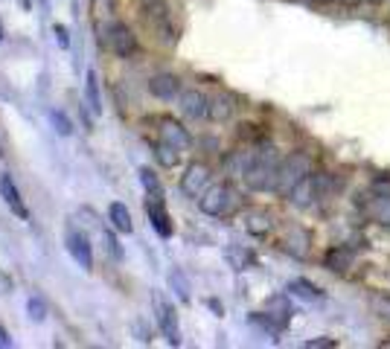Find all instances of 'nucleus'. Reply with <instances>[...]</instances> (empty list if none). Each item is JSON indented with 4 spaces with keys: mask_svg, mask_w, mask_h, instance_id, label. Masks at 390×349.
<instances>
[{
    "mask_svg": "<svg viewBox=\"0 0 390 349\" xmlns=\"http://www.w3.org/2000/svg\"><path fill=\"white\" fill-rule=\"evenodd\" d=\"M242 221H245V230L250 236H260V239L274 230V216H271V210H265V207H250Z\"/></svg>",
    "mask_w": 390,
    "mask_h": 349,
    "instance_id": "nucleus-15",
    "label": "nucleus"
},
{
    "mask_svg": "<svg viewBox=\"0 0 390 349\" xmlns=\"http://www.w3.org/2000/svg\"><path fill=\"white\" fill-rule=\"evenodd\" d=\"M6 291H12V280L4 274V271H0V294H6Z\"/></svg>",
    "mask_w": 390,
    "mask_h": 349,
    "instance_id": "nucleus-36",
    "label": "nucleus"
},
{
    "mask_svg": "<svg viewBox=\"0 0 390 349\" xmlns=\"http://www.w3.org/2000/svg\"><path fill=\"white\" fill-rule=\"evenodd\" d=\"M27 312H29V320L41 323V320L47 317V306H44V300H41V297H32V300L27 303Z\"/></svg>",
    "mask_w": 390,
    "mask_h": 349,
    "instance_id": "nucleus-31",
    "label": "nucleus"
},
{
    "mask_svg": "<svg viewBox=\"0 0 390 349\" xmlns=\"http://www.w3.org/2000/svg\"><path fill=\"white\" fill-rule=\"evenodd\" d=\"M146 216H149L152 227L158 230L161 239H169L172 236V219H169V212L163 207V198H149L146 201Z\"/></svg>",
    "mask_w": 390,
    "mask_h": 349,
    "instance_id": "nucleus-16",
    "label": "nucleus"
},
{
    "mask_svg": "<svg viewBox=\"0 0 390 349\" xmlns=\"http://www.w3.org/2000/svg\"><path fill=\"white\" fill-rule=\"evenodd\" d=\"M65 245H67V250H70V256L79 262L82 271H93V250H90V242H88V236H85L82 230L70 227L67 236H65Z\"/></svg>",
    "mask_w": 390,
    "mask_h": 349,
    "instance_id": "nucleus-9",
    "label": "nucleus"
},
{
    "mask_svg": "<svg viewBox=\"0 0 390 349\" xmlns=\"http://www.w3.org/2000/svg\"><path fill=\"white\" fill-rule=\"evenodd\" d=\"M158 134H161V140L175 146L178 151H187L192 146V137H189V131L178 123V120H172V116H161L158 120Z\"/></svg>",
    "mask_w": 390,
    "mask_h": 349,
    "instance_id": "nucleus-10",
    "label": "nucleus"
},
{
    "mask_svg": "<svg viewBox=\"0 0 390 349\" xmlns=\"http://www.w3.org/2000/svg\"><path fill=\"white\" fill-rule=\"evenodd\" d=\"M353 262H356V254H353L349 247H344V245L329 247L326 256H323V265H326L329 271H335V274H347V271L353 268Z\"/></svg>",
    "mask_w": 390,
    "mask_h": 349,
    "instance_id": "nucleus-19",
    "label": "nucleus"
},
{
    "mask_svg": "<svg viewBox=\"0 0 390 349\" xmlns=\"http://www.w3.org/2000/svg\"><path fill=\"white\" fill-rule=\"evenodd\" d=\"M370 4H387V0H370Z\"/></svg>",
    "mask_w": 390,
    "mask_h": 349,
    "instance_id": "nucleus-38",
    "label": "nucleus"
},
{
    "mask_svg": "<svg viewBox=\"0 0 390 349\" xmlns=\"http://www.w3.org/2000/svg\"><path fill=\"white\" fill-rule=\"evenodd\" d=\"M265 312L274 317L280 326H288V317H291V306H288V297H283V294H277V297H271L268 303H265Z\"/></svg>",
    "mask_w": 390,
    "mask_h": 349,
    "instance_id": "nucleus-22",
    "label": "nucleus"
},
{
    "mask_svg": "<svg viewBox=\"0 0 390 349\" xmlns=\"http://www.w3.org/2000/svg\"><path fill=\"white\" fill-rule=\"evenodd\" d=\"M0 198L6 201V207L15 212L18 219H29V207L24 204V198H21V192H18V186H15V181H12V174L9 172H4L0 174Z\"/></svg>",
    "mask_w": 390,
    "mask_h": 349,
    "instance_id": "nucleus-13",
    "label": "nucleus"
},
{
    "mask_svg": "<svg viewBox=\"0 0 390 349\" xmlns=\"http://www.w3.org/2000/svg\"><path fill=\"white\" fill-rule=\"evenodd\" d=\"M370 308H373V315H379L382 320H390V297L387 294H373L370 297Z\"/></svg>",
    "mask_w": 390,
    "mask_h": 349,
    "instance_id": "nucleus-28",
    "label": "nucleus"
},
{
    "mask_svg": "<svg viewBox=\"0 0 390 349\" xmlns=\"http://www.w3.org/2000/svg\"><path fill=\"white\" fill-rule=\"evenodd\" d=\"M90 12L96 18V24H108L114 21V12H116V0H90Z\"/></svg>",
    "mask_w": 390,
    "mask_h": 349,
    "instance_id": "nucleus-26",
    "label": "nucleus"
},
{
    "mask_svg": "<svg viewBox=\"0 0 390 349\" xmlns=\"http://www.w3.org/2000/svg\"><path fill=\"white\" fill-rule=\"evenodd\" d=\"M227 262L236 268V271H245L248 265H253V254L248 247H239V245H230L227 247Z\"/></svg>",
    "mask_w": 390,
    "mask_h": 349,
    "instance_id": "nucleus-25",
    "label": "nucleus"
},
{
    "mask_svg": "<svg viewBox=\"0 0 390 349\" xmlns=\"http://www.w3.org/2000/svg\"><path fill=\"white\" fill-rule=\"evenodd\" d=\"M210 166L207 163H192L187 166V172L181 174V192L189 198H201L204 196V189L210 186Z\"/></svg>",
    "mask_w": 390,
    "mask_h": 349,
    "instance_id": "nucleus-8",
    "label": "nucleus"
},
{
    "mask_svg": "<svg viewBox=\"0 0 390 349\" xmlns=\"http://www.w3.org/2000/svg\"><path fill=\"white\" fill-rule=\"evenodd\" d=\"M85 96H88V105L93 114H102V96H100V76L96 70H88L85 76Z\"/></svg>",
    "mask_w": 390,
    "mask_h": 349,
    "instance_id": "nucleus-21",
    "label": "nucleus"
},
{
    "mask_svg": "<svg viewBox=\"0 0 390 349\" xmlns=\"http://www.w3.org/2000/svg\"><path fill=\"white\" fill-rule=\"evenodd\" d=\"M318 4H335V0H318Z\"/></svg>",
    "mask_w": 390,
    "mask_h": 349,
    "instance_id": "nucleus-37",
    "label": "nucleus"
},
{
    "mask_svg": "<svg viewBox=\"0 0 390 349\" xmlns=\"http://www.w3.org/2000/svg\"><path fill=\"white\" fill-rule=\"evenodd\" d=\"M149 93L158 96V100H163V102H172V100L181 96V79L175 73H158V76L149 79Z\"/></svg>",
    "mask_w": 390,
    "mask_h": 349,
    "instance_id": "nucleus-11",
    "label": "nucleus"
},
{
    "mask_svg": "<svg viewBox=\"0 0 390 349\" xmlns=\"http://www.w3.org/2000/svg\"><path fill=\"white\" fill-rule=\"evenodd\" d=\"M178 105H181V114L189 116V120H204V116H207V108H210V100H207L201 90L189 88V90H181Z\"/></svg>",
    "mask_w": 390,
    "mask_h": 349,
    "instance_id": "nucleus-14",
    "label": "nucleus"
},
{
    "mask_svg": "<svg viewBox=\"0 0 390 349\" xmlns=\"http://www.w3.org/2000/svg\"><path fill=\"white\" fill-rule=\"evenodd\" d=\"M199 207H201L204 216H213V219L230 216V212L239 207V192L233 189L230 184H213V186L204 189V196L199 198Z\"/></svg>",
    "mask_w": 390,
    "mask_h": 349,
    "instance_id": "nucleus-5",
    "label": "nucleus"
},
{
    "mask_svg": "<svg viewBox=\"0 0 390 349\" xmlns=\"http://www.w3.org/2000/svg\"><path fill=\"white\" fill-rule=\"evenodd\" d=\"M108 221H111V227L116 230V233H128L134 230V224H131V212H128V207L123 204V201H114L111 207H108Z\"/></svg>",
    "mask_w": 390,
    "mask_h": 349,
    "instance_id": "nucleus-20",
    "label": "nucleus"
},
{
    "mask_svg": "<svg viewBox=\"0 0 390 349\" xmlns=\"http://www.w3.org/2000/svg\"><path fill=\"white\" fill-rule=\"evenodd\" d=\"M347 4H358V0H347Z\"/></svg>",
    "mask_w": 390,
    "mask_h": 349,
    "instance_id": "nucleus-40",
    "label": "nucleus"
},
{
    "mask_svg": "<svg viewBox=\"0 0 390 349\" xmlns=\"http://www.w3.org/2000/svg\"><path fill=\"white\" fill-rule=\"evenodd\" d=\"M280 247L285 250L288 256L306 259L309 250H311V236H309V230L300 227V224H288V227L283 230V236H280Z\"/></svg>",
    "mask_w": 390,
    "mask_h": 349,
    "instance_id": "nucleus-7",
    "label": "nucleus"
},
{
    "mask_svg": "<svg viewBox=\"0 0 390 349\" xmlns=\"http://www.w3.org/2000/svg\"><path fill=\"white\" fill-rule=\"evenodd\" d=\"M102 242H105V247H108V254H111L114 259H123V250H120V245H116V239H114V233L102 230Z\"/></svg>",
    "mask_w": 390,
    "mask_h": 349,
    "instance_id": "nucleus-32",
    "label": "nucleus"
},
{
    "mask_svg": "<svg viewBox=\"0 0 390 349\" xmlns=\"http://www.w3.org/2000/svg\"><path fill=\"white\" fill-rule=\"evenodd\" d=\"M253 154L257 151H250V149H236V151L224 154V160H222L224 174H230V178H245V172L253 163Z\"/></svg>",
    "mask_w": 390,
    "mask_h": 349,
    "instance_id": "nucleus-17",
    "label": "nucleus"
},
{
    "mask_svg": "<svg viewBox=\"0 0 390 349\" xmlns=\"http://www.w3.org/2000/svg\"><path fill=\"white\" fill-rule=\"evenodd\" d=\"M140 184H143V189L149 192V198H163V186H161V181H158V174H154L149 166L140 169Z\"/></svg>",
    "mask_w": 390,
    "mask_h": 349,
    "instance_id": "nucleus-27",
    "label": "nucleus"
},
{
    "mask_svg": "<svg viewBox=\"0 0 390 349\" xmlns=\"http://www.w3.org/2000/svg\"><path fill=\"white\" fill-rule=\"evenodd\" d=\"M50 116H53V125H55V131L62 134V137H70V134H73V123L67 120V114H65V111H53Z\"/></svg>",
    "mask_w": 390,
    "mask_h": 349,
    "instance_id": "nucleus-30",
    "label": "nucleus"
},
{
    "mask_svg": "<svg viewBox=\"0 0 390 349\" xmlns=\"http://www.w3.org/2000/svg\"><path fill=\"white\" fill-rule=\"evenodd\" d=\"M233 114H236V100H233L230 93H224V90H222V93H216V96L210 100L207 116H210L213 123H227Z\"/></svg>",
    "mask_w": 390,
    "mask_h": 349,
    "instance_id": "nucleus-18",
    "label": "nucleus"
},
{
    "mask_svg": "<svg viewBox=\"0 0 390 349\" xmlns=\"http://www.w3.org/2000/svg\"><path fill=\"white\" fill-rule=\"evenodd\" d=\"M332 189H335V178H332V174H326V172H311V174H306V178L288 192L285 201H291L297 210H306V207H311L315 201L326 198Z\"/></svg>",
    "mask_w": 390,
    "mask_h": 349,
    "instance_id": "nucleus-2",
    "label": "nucleus"
},
{
    "mask_svg": "<svg viewBox=\"0 0 390 349\" xmlns=\"http://www.w3.org/2000/svg\"><path fill=\"white\" fill-rule=\"evenodd\" d=\"M364 207V216L370 219V221H376V224H390V192H379V189H373L370 192V198L361 204Z\"/></svg>",
    "mask_w": 390,
    "mask_h": 349,
    "instance_id": "nucleus-12",
    "label": "nucleus"
},
{
    "mask_svg": "<svg viewBox=\"0 0 390 349\" xmlns=\"http://www.w3.org/2000/svg\"><path fill=\"white\" fill-rule=\"evenodd\" d=\"M154 158H158V163L163 169H172V166H178L181 151L175 146H169V143H163V140H158V143H154Z\"/></svg>",
    "mask_w": 390,
    "mask_h": 349,
    "instance_id": "nucleus-24",
    "label": "nucleus"
},
{
    "mask_svg": "<svg viewBox=\"0 0 390 349\" xmlns=\"http://www.w3.org/2000/svg\"><path fill=\"white\" fill-rule=\"evenodd\" d=\"M152 306H154V320H158L166 343L178 346L181 343V326H178V315H175L172 303H166V297L161 294V291H154V294H152Z\"/></svg>",
    "mask_w": 390,
    "mask_h": 349,
    "instance_id": "nucleus-6",
    "label": "nucleus"
},
{
    "mask_svg": "<svg viewBox=\"0 0 390 349\" xmlns=\"http://www.w3.org/2000/svg\"><path fill=\"white\" fill-rule=\"evenodd\" d=\"M53 35H58V44H62L65 50L70 47V38H67V29H65L62 24H55V27H53Z\"/></svg>",
    "mask_w": 390,
    "mask_h": 349,
    "instance_id": "nucleus-34",
    "label": "nucleus"
},
{
    "mask_svg": "<svg viewBox=\"0 0 390 349\" xmlns=\"http://www.w3.org/2000/svg\"><path fill=\"white\" fill-rule=\"evenodd\" d=\"M280 154L274 146H265L253 154V163L245 172V186L253 192H274L277 189V174H280Z\"/></svg>",
    "mask_w": 390,
    "mask_h": 349,
    "instance_id": "nucleus-1",
    "label": "nucleus"
},
{
    "mask_svg": "<svg viewBox=\"0 0 390 349\" xmlns=\"http://www.w3.org/2000/svg\"><path fill=\"white\" fill-rule=\"evenodd\" d=\"M169 282L175 285V294H178V297L187 303V300H189V282L184 280L181 271H172V274H169Z\"/></svg>",
    "mask_w": 390,
    "mask_h": 349,
    "instance_id": "nucleus-29",
    "label": "nucleus"
},
{
    "mask_svg": "<svg viewBox=\"0 0 390 349\" xmlns=\"http://www.w3.org/2000/svg\"><path fill=\"white\" fill-rule=\"evenodd\" d=\"M288 291L295 297H303V300H309V303H318V300H323V291L318 288V285H311L309 280H291L288 282Z\"/></svg>",
    "mask_w": 390,
    "mask_h": 349,
    "instance_id": "nucleus-23",
    "label": "nucleus"
},
{
    "mask_svg": "<svg viewBox=\"0 0 390 349\" xmlns=\"http://www.w3.org/2000/svg\"><path fill=\"white\" fill-rule=\"evenodd\" d=\"M100 44L120 55V58H131L134 53H137V35L131 32V27H126L123 21H108V24H100Z\"/></svg>",
    "mask_w": 390,
    "mask_h": 349,
    "instance_id": "nucleus-3",
    "label": "nucleus"
},
{
    "mask_svg": "<svg viewBox=\"0 0 390 349\" xmlns=\"http://www.w3.org/2000/svg\"><path fill=\"white\" fill-rule=\"evenodd\" d=\"M12 346V338H9V332L4 329V323H0V349H9Z\"/></svg>",
    "mask_w": 390,
    "mask_h": 349,
    "instance_id": "nucleus-35",
    "label": "nucleus"
},
{
    "mask_svg": "<svg viewBox=\"0 0 390 349\" xmlns=\"http://www.w3.org/2000/svg\"><path fill=\"white\" fill-rule=\"evenodd\" d=\"M306 346L309 349H332V346H338L332 338H318V341H306Z\"/></svg>",
    "mask_w": 390,
    "mask_h": 349,
    "instance_id": "nucleus-33",
    "label": "nucleus"
},
{
    "mask_svg": "<svg viewBox=\"0 0 390 349\" xmlns=\"http://www.w3.org/2000/svg\"><path fill=\"white\" fill-rule=\"evenodd\" d=\"M0 41H4V27H0Z\"/></svg>",
    "mask_w": 390,
    "mask_h": 349,
    "instance_id": "nucleus-39",
    "label": "nucleus"
},
{
    "mask_svg": "<svg viewBox=\"0 0 390 349\" xmlns=\"http://www.w3.org/2000/svg\"><path fill=\"white\" fill-rule=\"evenodd\" d=\"M306 174H311V158L306 151H291L288 158L280 160V174H277V196L288 198V192L295 189Z\"/></svg>",
    "mask_w": 390,
    "mask_h": 349,
    "instance_id": "nucleus-4",
    "label": "nucleus"
}]
</instances>
